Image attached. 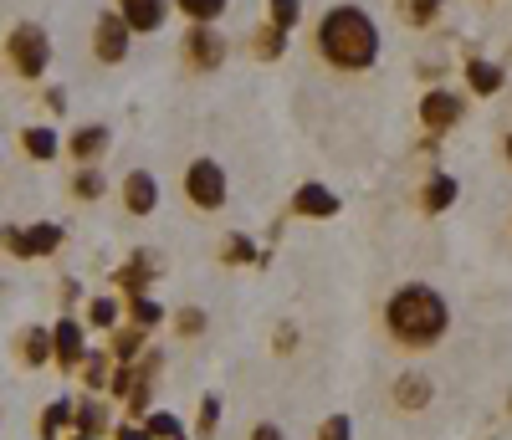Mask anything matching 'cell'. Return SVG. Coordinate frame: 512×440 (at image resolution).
I'll use <instances>...</instances> for the list:
<instances>
[{
	"label": "cell",
	"instance_id": "1",
	"mask_svg": "<svg viewBox=\"0 0 512 440\" xmlns=\"http://www.w3.org/2000/svg\"><path fill=\"white\" fill-rule=\"evenodd\" d=\"M313 47L318 57L333 67V72H369L379 62V26L364 6H354V0H344V6H328L313 26Z\"/></svg>",
	"mask_w": 512,
	"mask_h": 440
},
{
	"label": "cell",
	"instance_id": "2",
	"mask_svg": "<svg viewBox=\"0 0 512 440\" xmlns=\"http://www.w3.org/2000/svg\"><path fill=\"white\" fill-rule=\"evenodd\" d=\"M451 328V302L431 282H405L384 302V333L400 348H436Z\"/></svg>",
	"mask_w": 512,
	"mask_h": 440
},
{
	"label": "cell",
	"instance_id": "3",
	"mask_svg": "<svg viewBox=\"0 0 512 440\" xmlns=\"http://www.w3.org/2000/svg\"><path fill=\"white\" fill-rule=\"evenodd\" d=\"M6 62L21 82H41L52 67V36L41 21H16L11 36H6Z\"/></svg>",
	"mask_w": 512,
	"mask_h": 440
},
{
	"label": "cell",
	"instance_id": "4",
	"mask_svg": "<svg viewBox=\"0 0 512 440\" xmlns=\"http://www.w3.org/2000/svg\"><path fill=\"white\" fill-rule=\"evenodd\" d=\"M180 185H185V200L195 210H205V215L226 210V200H231V174H226L221 159H210V154H200V159L185 164V180Z\"/></svg>",
	"mask_w": 512,
	"mask_h": 440
},
{
	"label": "cell",
	"instance_id": "5",
	"mask_svg": "<svg viewBox=\"0 0 512 440\" xmlns=\"http://www.w3.org/2000/svg\"><path fill=\"white\" fill-rule=\"evenodd\" d=\"M88 323H82V318H72V313H62L57 323H52V369L57 374H77L82 369V359H88Z\"/></svg>",
	"mask_w": 512,
	"mask_h": 440
},
{
	"label": "cell",
	"instance_id": "6",
	"mask_svg": "<svg viewBox=\"0 0 512 440\" xmlns=\"http://www.w3.org/2000/svg\"><path fill=\"white\" fill-rule=\"evenodd\" d=\"M128 52H134V31H128V21H123L113 6L98 11V21H93V57H98L103 67H123Z\"/></svg>",
	"mask_w": 512,
	"mask_h": 440
},
{
	"label": "cell",
	"instance_id": "7",
	"mask_svg": "<svg viewBox=\"0 0 512 440\" xmlns=\"http://www.w3.org/2000/svg\"><path fill=\"white\" fill-rule=\"evenodd\" d=\"M180 52H185L190 72H221L226 67V36L216 26H190L185 41H180Z\"/></svg>",
	"mask_w": 512,
	"mask_h": 440
},
{
	"label": "cell",
	"instance_id": "8",
	"mask_svg": "<svg viewBox=\"0 0 512 440\" xmlns=\"http://www.w3.org/2000/svg\"><path fill=\"white\" fill-rule=\"evenodd\" d=\"M338 210H344V200H338L323 180H303L287 195V215L292 220H333Z\"/></svg>",
	"mask_w": 512,
	"mask_h": 440
},
{
	"label": "cell",
	"instance_id": "9",
	"mask_svg": "<svg viewBox=\"0 0 512 440\" xmlns=\"http://www.w3.org/2000/svg\"><path fill=\"white\" fill-rule=\"evenodd\" d=\"M164 277V261H159V251H134V256H128L123 261V267L113 272V282H118V292L123 297H139V292H154V282Z\"/></svg>",
	"mask_w": 512,
	"mask_h": 440
},
{
	"label": "cell",
	"instance_id": "10",
	"mask_svg": "<svg viewBox=\"0 0 512 440\" xmlns=\"http://www.w3.org/2000/svg\"><path fill=\"white\" fill-rule=\"evenodd\" d=\"M118 195H123V215H134V220H149V215L159 210V200H164V190H159V180H154V169H128Z\"/></svg>",
	"mask_w": 512,
	"mask_h": 440
},
{
	"label": "cell",
	"instance_id": "11",
	"mask_svg": "<svg viewBox=\"0 0 512 440\" xmlns=\"http://www.w3.org/2000/svg\"><path fill=\"white\" fill-rule=\"evenodd\" d=\"M466 113V103L451 93V87H431V93L420 98V123H425V134H446V128H456Z\"/></svg>",
	"mask_w": 512,
	"mask_h": 440
},
{
	"label": "cell",
	"instance_id": "12",
	"mask_svg": "<svg viewBox=\"0 0 512 440\" xmlns=\"http://www.w3.org/2000/svg\"><path fill=\"white\" fill-rule=\"evenodd\" d=\"M72 430L77 435H113V400L108 394H82V400H72Z\"/></svg>",
	"mask_w": 512,
	"mask_h": 440
},
{
	"label": "cell",
	"instance_id": "13",
	"mask_svg": "<svg viewBox=\"0 0 512 440\" xmlns=\"http://www.w3.org/2000/svg\"><path fill=\"white\" fill-rule=\"evenodd\" d=\"M113 144V128L108 123H82L72 128V134L62 139V154H72V164H98Z\"/></svg>",
	"mask_w": 512,
	"mask_h": 440
},
{
	"label": "cell",
	"instance_id": "14",
	"mask_svg": "<svg viewBox=\"0 0 512 440\" xmlns=\"http://www.w3.org/2000/svg\"><path fill=\"white\" fill-rule=\"evenodd\" d=\"M113 11L128 21V31H134V36H154V31H164L169 11H175V0H118Z\"/></svg>",
	"mask_w": 512,
	"mask_h": 440
},
{
	"label": "cell",
	"instance_id": "15",
	"mask_svg": "<svg viewBox=\"0 0 512 440\" xmlns=\"http://www.w3.org/2000/svg\"><path fill=\"white\" fill-rule=\"evenodd\" d=\"M16 364L21 369H52V323H26L16 333Z\"/></svg>",
	"mask_w": 512,
	"mask_h": 440
},
{
	"label": "cell",
	"instance_id": "16",
	"mask_svg": "<svg viewBox=\"0 0 512 440\" xmlns=\"http://www.w3.org/2000/svg\"><path fill=\"white\" fill-rule=\"evenodd\" d=\"M21 236H26V261H52L67 246V231L57 220H31V226H21Z\"/></svg>",
	"mask_w": 512,
	"mask_h": 440
},
{
	"label": "cell",
	"instance_id": "17",
	"mask_svg": "<svg viewBox=\"0 0 512 440\" xmlns=\"http://www.w3.org/2000/svg\"><path fill=\"white\" fill-rule=\"evenodd\" d=\"M390 400H395V410L415 415V410H425L436 400V384H431V374H400L395 389H390Z\"/></svg>",
	"mask_w": 512,
	"mask_h": 440
},
{
	"label": "cell",
	"instance_id": "18",
	"mask_svg": "<svg viewBox=\"0 0 512 440\" xmlns=\"http://www.w3.org/2000/svg\"><path fill=\"white\" fill-rule=\"evenodd\" d=\"M72 400H77V394H57V400L41 405V415H36V440H62V435L72 430Z\"/></svg>",
	"mask_w": 512,
	"mask_h": 440
},
{
	"label": "cell",
	"instance_id": "19",
	"mask_svg": "<svg viewBox=\"0 0 512 440\" xmlns=\"http://www.w3.org/2000/svg\"><path fill=\"white\" fill-rule=\"evenodd\" d=\"M144 348H149V333L134 328V323H118V328L108 333V359H113V364H139Z\"/></svg>",
	"mask_w": 512,
	"mask_h": 440
},
{
	"label": "cell",
	"instance_id": "20",
	"mask_svg": "<svg viewBox=\"0 0 512 440\" xmlns=\"http://www.w3.org/2000/svg\"><path fill=\"white\" fill-rule=\"evenodd\" d=\"M82 323H88V333H113V328L123 323V297H113V292L88 297V307H82Z\"/></svg>",
	"mask_w": 512,
	"mask_h": 440
},
{
	"label": "cell",
	"instance_id": "21",
	"mask_svg": "<svg viewBox=\"0 0 512 440\" xmlns=\"http://www.w3.org/2000/svg\"><path fill=\"white\" fill-rule=\"evenodd\" d=\"M461 200V180H451V174H431V180L420 185V210L425 215H441Z\"/></svg>",
	"mask_w": 512,
	"mask_h": 440
},
{
	"label": "cell",
	"instance_id": "22",
	"mask_svg": "<svg viewBox=\"0 0 512 440\" xmlns=\"http://www.w3.org/2000/svg\"><path fill=\"white\" fill-rule=\"evenodd\" d=\"M21 149H26L36 164H52V159L62 154V134H57V128H47V123H26V128H21Z\"/></svg>",
	"mask_w": 512,
	"mask_h": 440
},
{
	"label": "cell",
	"instance_id": "23",
	"mask_svg": "<svg viewBox=\"0 0 512 440\" xmlns=\"http://www.w3.org/2000/svg\"><path fill=\"white\" fill-rule=\"evenodd\" d=\"M123 323H134V328H144V333L164 328V302H159L154 292H139V297H123Z\"/></svg>",
	"mask_w": 512,
	"mask_h": 440
},
{
	"label": "cell",
	"instance_id": "24",
	"mask_svg": "<svg viewBox=\"0 0 512 440\" xmlns=\"http://www.w3.org/2000/svg\"><path fill=\"white\" fill-rule=\"evenodd\" d=\"M67 195L82 200V205L103 200V195H108V174H103L98 164H77V169H72V180H67Z\"/></svg>",
	"mask_w": 512,
	"mask_h": 440
},
{
	"label": "cell",
	"instance_id": "25",
	"mask_svg": "<svg viewBox=\"0 0 512 440\" xmlns=\"http://www.w3.org/2000/svg\"><path fill=\"white\" fill-rule=\"evenodd\" d=\"M221 415H226L221 394H200L195 420H190V440H216V435H221Z\"/></svg>",
	"mask_w": 512,
	"mask_h": 440
},
{
	"label": "cell",
	"instance_id": "26",
	"mask_svg": "<svg viewBox=\"0 0 512 440\" xmlns=\"http://www.w3.org/2000/svg\"><path fill=\"white\" fill-rule=\"evenodd\" d=\"M466 93H477V98L502 93V67L487 57H466Z\"/></svg>",
	"mask_w": 512,
	"mask_h": 440
},
{
	"label": "cell",
	"instance_id": "27",
	"mask_svg": "<svg viewBox=\"0 0 512 440\" xmlns=\"http://www.w3.org/2000/svg\"><path fill=\"white\" fill-rule=\"evenodd\" d=\"M82 394H108V379H113V359L108 348H88V359H82Z\"/></svg>",
	"mask_w": 512,
	"mask_h": 440
},
{
	"label": "cell",
	"instance_id": "28",
	"mask_svg": "<svg viewBox=\"0 0 512 440\" xmlns=\"http://www.w3.org/2000/svg\"><path fill=\"white\" fill-rule=\"evenodd\" d=\"M169 328H175L180 343H195V338H205L210 313H205V307H195V302H185V307H175V313H169Z\"/></svg>",
	"mask_w": 512,
	"mask_h": 440
},
{
	"label": "cell",
	"instance_id": "29",
	"mask_svg": "<svg viewBox=\"0 0 512 440\" xmlns=\"http://www.w3.org/2000/svg\"><path fill=\"white\" fill-rule=\"evenodd\" d=\"M221 267H262V251H256V241L246 231H231L221 241Z\"/></svg>",
	"mask_w": 512,
	"mask_h": 440
},
{
	"label": "cell",
	"instance_id": "30",
	"mask_svg": "<svg viewBox=\"0 0 512 440\" xmlns=\"http://www.w3.org/2000/svg\"><path fill=\"white\" fill-rule=\"evenodd\" d=\"M139 425H144V430H149L154 440H190V425H185V420H180L175 410H149V415H144Z\"/></svg>",
	"mask_w": 512,
	"mask_h": 440
},
{
	"label": "cell",
	"instance_id": "31",
	"mask_svg": "<svg viewBox=\"0 0 512 440\" xmlns=\"http://www.w3.org/2000/svg\"><path fill=\"white\" fill-rule=\"evenodd\" d=\"M226 6H231V0H175V11H180L190 26H216V21L226 16Z\"/></svg>",
	"mask_w": 512,
	"mask_h": 440
},
{
	"label": "cell",
	"instance_id": "32",
	"mask_svg": "<svg viewBox=\"0 0 512 440\" xmlns=\"http://www.w3.org/2000/svg\"><path fill=\"white\" fill-rule=\"evenodd\" d=\"M251 52L262 57V62H277L282 52H287V31H277V26H262L251 36Z\"/></svg>",
	"mask_w": 512,
	"mask_h": 440
},
{
	"label": "cell",
	"instance_id": "33",
	"mask_svg": "<svg viewBox=\"0 0 512 440\" xmlns=\"http://www.w3.org/2000/svg\"><path fill=\"white\" fill-rule=\"evenodd\" d=\"M297 21H303V0H267V26L292 31Z\"/></svg>",
	"mask_w": 512,
	"mask_h": 440
},
{
	"label": "cell",
	"instance_id": "34",
	"mask_svg": "<svg viewBox=\"0 0 512 440\" xmlns=\"http://www.w3.org/2000/svg\"><path fill=\"white\" fill-rule=\"evenodd\" d=\"M400 16H405L410 26H431V21L441 16V0H400Z\"/></svg>",
	"mask_w": 512,
	"mask_h": 440
},
{
	"label": "cell",
	"instance_id": "35",
	"mask_svg": "<svg viewBox=\"0 0 512 440\" xmlns=\"http://www.w3.org/2000/svg\"><path fill=\"white\" fill-rule=\"evenodd\" d=\"M0 251H6L11 261H26V236H21V226H11V220L0 226Z\"/></svg>",
	"mask_w": 512,
	"mask_h": 440
},
{
	"label": "cell",
	"instance_id": "36",
	"mask_svg": "<svg viewBox=\"0 0 512 440\" xmlns=\"http://www.w3.org/2000/svg\"><path fill=\"white\" fill-rule=\"evenodd\" d=\"M318 440H354V420L349 415H328L318 425Z\"/></svg>",
	"mask_w": 512,
	"mask_h": 440
},
{
	"label": "cell",
	"instance_id": "37",
	"mask_svg": "<svg viewBox=\"0 0 512 440\" xmlns=\"http://www.w3.org/2000/svg\"><path fill=\"white\" fill-rule=\"evenodd\" d=\"M272 354H277V359L297 354V328H292V323H277V328H272Z\"/></svg>",
	"mask_w": 512,
	"mask_h": 440
},
{
	"label": "cell",
	"instance_id": "38",
	"mask_svg": "<svg viewBox=\"0 0 512 440\" xmlns=\"http://www.w3.org/2000/svg\"><path fill=\"white\" fill-rule=\"evenodd\" d=\"M113 440H154V435H149L139 420H128V415H123V420H113Z\"/></svg>",
	"mask_w": 512,
	"mask_h": 440
},
{
	"label": "cell",
	"instance_id": "39",
	"mask_svg": "<svg viewBox=\"0 0 512 440\" xmlns=\"http://www.w3.org/2000/svg\"><path fill=\"white\" fill-rule=\"evenodd\" d=\"M246 440H287V430H282L277 420H251V430H246Z\"/></svg>",
	"mask_w": 512,
	"mask_h": 440
},
{
	"label": "cell",
	"instance_id": "40",
	"mask_svg": "<svg viewBox=\"0 0 512 440\" xmlns=\"http://www.w3.org/2000/svg\"><path fill=\"white\" fill-rule=\"evenodd\" d=\"M47 108H52V113L67 108V93H62V87H47Z\"/></svg>",
	"mask_w": 512,
	"mask_h": 440
},
{
	"label": "cell",
	"instance_id": "41",
	"mask_svg": "<svg viewBox=\"0 0 512 440\" xmlns=\"http://www.w3.org/2000/svg\"><path fill=\"white\" fill-rule=\"evenodd\" d=\"M502 154H507V164H512V134H507V139H502Z\"/></svg>",
	"mask_w": 512,
	"mask_h": 440
},
{
	"label": "cell",
	"instance_id": "42",
	"mask_svg": "<svg viewBox=\"0 0 512 440\" xmlns=\"http://www.w3.org/2000/svg\"><path fill=\"white\" fill-rule=\"evenodd\" d=\"M62 440H93V435H77V430H67V435H62Z\"/></svg>",
	"mask_w": 512,
	"mask_h": 440
},
{
	"label": "cell",
	"instance_id": "43",
	"mask_svg": "<svg viewBox=\"0 0 512 440\" xmlns=\"http://www.w3.org/2000/svg\"><path fill=\"white\" fill-rule=\"evenodd\" d=\"M0 292H6V277H0Z\"/></svg>",
	"mask_w": 512,
	"mask_h": 440
},
{
	"label": "cell",
	"instance_id": "44",
	"mask_svg": "<svg viewBox=\"0 0 512 440\" xmlns=\"http://www.w3.org/2000/svg\"><path fill=\"white\" fill-rule=\"evenodd\" d=\"M0 420H6V410H0Z\"/></svg>",
	"mask_w": 512,
	"mask_h": 440
},
{
	"label": "cell",
	"instance_id": "45",
	"mask_svg": "<svg viewBox=\"0 0 512 440\" xmlns=\"http://www.w3.org/2000/svg\"><path fill=\"white\" fill-rule=\"evenodd\" d=\"M0 169H6V164H0Z\"/></svg>",
	"mask_w": 512,
	"mask_h": 440
}]
</instances>
